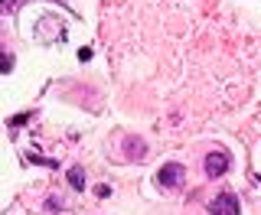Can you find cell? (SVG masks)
Returning a JSON list of instances; mask_svg holds the SVG:
<instances>
[{
    "mask_svg": "<svg viewBox=\"0 0 261 215\" xmlns=\"http://www.w3.org/2000/svg\"><path fill=\"white\" fill-rule=\"evenodd\" d=\"M209 212L212 215H239V199H235L232 193H222V196H216V199H212Z\"/></svg>",
    "mask_w": 261,
    "mask_h": 215,
    "instance_id": "6da1fadb",
    "label": "cell"
},
{
    "mask_svg": "<svg viewBox=\"0 0 261 215\" xmlns=\"http://www.w3.org/2000/svg\"><path fill=\"white\" fill-rule=\"evenodd\" d=\"M228 170V153H222V150H216V153H209L206 156V176H222V173Z\"/></svg>",
    "mask_w": 261,
    "mask_h": 215,
    "instance_id": "7a4b0ae2",
    "label": "cell"
},
{
    "mask_svg": "<svg viewBox=\"0 0 261 215\" xmlns=\"http://www.w3.org/2000/svg\"><path fill=\"white\" fill-rule=\"evenodd\" d=\"M183 179V163H167L160 173H157V183L160 186H176Z\"/></svg>",
    "mask_w": 261,
    "mask_h": 215,
    "instance_id": "3957f363",
    "label": "cell"
},
{
    "mask_svg": "<svg viewBox=\"0 0 261 215\" xmlns=\"http://www.w3.org/2000/svg\"><path fill=\"white\" fill-rule=\"evenodd\" d=\"M69 183L75 186V189H82V183H85V176H82V170H69Z\"/></svg>",
    "mask_w": 261,
    "mask_h": 215,
    "instance_id": "277c9868",
    "label": "cell"
},
{
    "mask_svg": "<svg viewBox=\"0 0 261 215\" xmlns=\"http://www.w3.org/2000/svg\"><path fill=\"white\" fill-rule=\"evenodd\" d=\"M20 4H23V0H0V10H4V13H10V10H16Z\"/></svg>",
    "mask_w": 261,
    "mask_h": 215,
    "instance_id": "5b68a950",
    "label": "cell"
},
{
    "mask_svg": "<svg viewBox=\"0 0 261 215\" xmlns=\"http://www.w3.org/2000/svg\"><path fill=\"white\" fill-rule=\"evenodd\" d=\"M10 69H13V62L7 59V52H4V49H0V72H10Z\"/></svg>",
    "mask_w": 261,
    "mask_h": 215,
    "instance_id": "8992f818",
    "label": "cell"
}]
</instances>
